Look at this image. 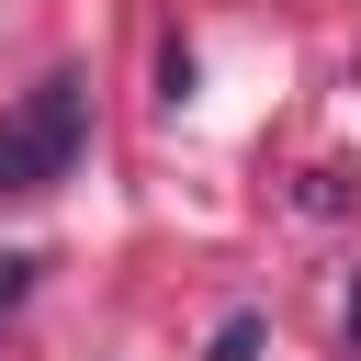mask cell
Returning a JSON list of instances; mask_svg holds the SVG:
<instances>
[{
  "label": "cell",
  "mask_w": 361,
  "mask_h": 361,
  "mask_svg": "<svg viewBox=\"0 0 361 361\" xmlns=\"http://www.w3.org/2000/svg\"><path fill=\"white\" fill-rule=\"evenodd\" d=\"M34 271H45V259H34V248H11V259H0V327H11V316H23V293H34Z\"/></svg>",
  "instance_id": "7a4b0ae2"
},
{
  "label": "cell",
  "mask_w": 361,
  "mask_h": 361,
  "mask_svg": "<svg viewBox=\"0 0 361 361\" xmlns=\"http://www.w3.org/2000/svg\"><path fill=\"white\" fill-rule=\"evenodd\" d=\"M79 158H90V79H79V68H45V79L0 113V203L56 192Z\"/></svg>",
  "instance_id": "6da1fadb"
},
{
  "label": "cell",
  "mask_w": 361,
  "mask_h": 361,
  "mask_svg": "<svg viewBox=\"0 0 361 361\" xmlns=\"http://www.w3.org/2000/svg\"><path fill=\"white\" fill-rule=\"evenodd\" d=\"M248 350H259V316H226V327H214V350H203V361H248Z\"/></svg>",
  "instance_id": "3957f363"
}]
</instances>
